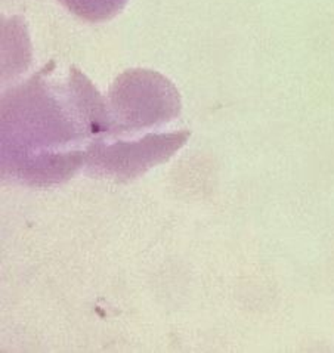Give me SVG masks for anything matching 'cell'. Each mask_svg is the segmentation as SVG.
Segmentation results:
<instances>
[{
	"label": "cell",
	"mask_w": 334,
	"mask_h": 353,
	"mask_svg": "<svg viewBox=\"0 0 334 353\" xmlns=\"http://www.w3.org/2000/svg\"><path fill=\"white\" fill-rule=\"evenodd\" d=\"M190 132L148 133L138 141L95 139L86 147L88 173L111 181L126 182L169 160L184 147Z\"/></svg>",
	"instance_id": "cell-3"
},
{
	"label": "cell",
	"mask_w": 334,
	"mask_h": 353,
	"mask_svg": "<svg viewBox=\"0 0 334 353\" xmlns=\"http://www.w3.org/2000/svg\"><path fill=\"white\" fill-rule=\"evenodd\" d=\"M92 141L75 89L49 85L40 74L2 99V174L31 186L68 181L86 163Z\"/></svg>",
	"instance_id": "cell-1"
},
{
	"label": "cell",
	"mask_w": 334,
	"mask_h": 353,
	"mask_svg": "<svg viewBox=\"0 0 334 353\" xmlns=\"http://www.w3.org/2000/svg\"><path fill=\"white\" fill-rule=\"evenodd\" d=\"M71 14L90 23H101L116 17L129 0H59Z\"/></svg>",
	"instance_id": "cell-4"
},
{
	"label": "cell",
	"mask_w": 334,
	"mask_h": 353,
	"mask_svg": "<svg viewBox=\"0 0 334 353\" xmlns=\"http://www.w3.org/2000/svg\"><path fill=\"white\" fill-rule=\"evenodd\" d=\"M108 110L112 124L108 138L116 139L176 119L181 99L172 83L157 72L129 70L112 85Z\"/></svg>",
	"instance_id": "cell-2"
}]
</instances>
